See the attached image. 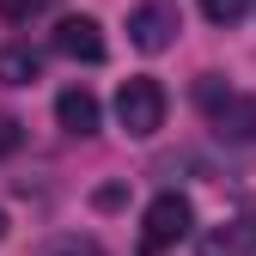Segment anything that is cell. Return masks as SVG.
Returning a JSON list of instances; mask_svg holds the SVG:
<instances>
[{
	"label": "cell",
	"mask_w": 256,
	"mask_h": 256,
	"mask_svg": "<svg viewBox=\"0 0 256 256\" xmlns=\"http://www.w3.org/2000/svg\"><path fill=\"white\" fill-rule=\"evenodd\" d=\"M177 30H183V12L171 6V0H140L134 12H128V43L158 55V49H171L177 43Z\"/></svg>",
	"instance_id": "3957f363"
},
{
	"label": "cell",
	"mask_w": 256,
	"mask_h": 256,
	"mask_svg": "<svg viewBox=\"0 0 256 256\" xmlns=\"http://www.w3.org/2000/svg\"><path fill=\"white\" fill-rule=\"evenodd\" d=\"M0 238H6V214H0Z\"/></svg>",
	"instance_id": "4fadbf2b"
},
{
	"label": "cell",
	"mask_w": 256,
	"mask_h": 256,
	"mask_svg": "<svg viewBox=\"0 0 256 256\" xmlns=\"http://www.w3.org/2000/svg\"><path fill=\"white\" fill-rule=\"evenodd\" d=\"M55 122L61 128H68V134H98V122H104V110H98V98H92V92L86 86H68V92H61V98H55Z\"/></svg>",
	"instance_id": "5b68a950"
},
{
	"label": "cell",
	"mask_w": 256,
	"mask_h": 256,
	"mask_svg": "<svg viewBox=\"0 0 256 256\" xmlns=\"http://www.w3.org/2000/svg\"><path fill=\"white\" fill-rule=\"evenodd\" d=\"M49 256H104V250L92 244V238H68V244H55Z\"/></svg>",
	"instance_id": "8fae6325"
},
{
	"label": "cell",
	"mask_w": 256,
	"mask_h": 256,
	"mask_svg": "<svg viewBox=\"0 0 256 256\" xmlns=\"http://www.w3.org/2000/svg\"><path fill=\"white\" fill-rule=\"evenodd\" d=\"M189 226H196V208H189V196H177V189H165V196H152L146 220H140V256H165L189 238Z\"/></svg>",
	"instance_id": "6da1fadb"
},
{
	"label": "cell",
	"mask_w": 256,
	"mask_h": 256,
	"mask_svg": "<svg viewBox=\"0 0 256 256\" xmlns=\"http://www.w3.org/2000/svg\"><path fill=\"white\" fill-rule=\"evenodd\" d=\"M214 122H220V134H226V140H256V104L238 98V92L214 110Z\"/></svg>",
	"instance_id": "52a82bcc"
},
{
	"label": "cell",
	"mask_w": 256,
	"mask_h": 256,
	"mask_svg": "<svg viewBox=\"0 0 256 256\" xmlns=\"http://www.w3.org/2000/svg\"><path fill=\"white\" fill-rule=\"evenodd\" d=\"M202 256H256V208L202 238Z\"/></svg>",
	"instance_id": "8992f818"
},
{
	"label": "cell",
	"mask_w": 256,
	"mask_h": 256,
	"mask_svg": "<svg viewBox=\"0 0 256 256\" xmlns=\"http://www.w3.org/2000/svg\"><path fill=\"white\" fill-rule=\"evenodd\" d=\"M43 6H49V0H0V18H12V24H18V18L43 12Z\"/></svg>",
	"instance_id": "30bf717a"
},
{
	"label": "cell",
	"mask_w": 256,
	"mask_h": 256,
	"mask_svg": "<svg viewBox=\"0 0 256 256\" xmlns=\"http://www.w3.org/2000/svg\"><path fill=\"white\" fill-rule=\"evenodd\" d=\"M55 49L68 55V61H104V30H98V18H86V12H74V18H61L55 24Z\"/></svg>",
	"instance_id": "277c9868"
},
{
	"label": "cell",
	"mask_w": 256,
	"mask_h": 256,
	"mask_svg": "<svg viewBox=\"0 0 256 256\" xmlns=\"http://www.w3.org/2000/svg\"><path fill=\"white\" fill-rule=\"evenodd\" d=\"M116 122H122V134L152 140L158 128H165V86L146 80V74L122 80V92H116Z\"/></svg>",
	"instance_id": "7a4b0ae2"
},
{
	"label": "cell",
	"mask_w": 256,
	"mask_h": 256,
	"mask_svg": "<svg viewBox=\"0 0 256 256\" xmlns=\"http://www.w3.org/2000/svg\"><path fill=\"white\" fill-rule=\"evenodd\" d=\"M12 146H18V122H12V116H0V158H6Z\"/></svg>",
	"instance_id": "7c38bea8"
},
{
	"label": "cell",
	"mask_w": 256,
	"mask_h": 256,
	"mask_svg": "<svg viewBox=\"0 0 256 256\" xmlns=\"http://www.w3.org/2000/svg\"><path fill=\"white\" fill-rule=\"evenodd\" d=\"M244 12H250V0H202V18H208V24H220V30H232Z\"/></svg>",
	"instance_id": "9c48e42d"
},
{
	"label": "cell",
	"mask_w": 256,
	"mask_h": 256,
	"mask_svg": "<svg viewBox=\"0 0 256 256\" xmlns=\"http://www.w3.org/2000/svg\"><path fill=\"white\" fill-rule=\"evenodd\" d=\"M43 74V55L30 49V43H12V49H0V80L6 86H30Z\"/></svg>",
	"instance_id": "ba28073f"
}]
</instances>
